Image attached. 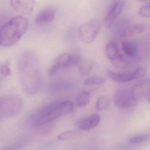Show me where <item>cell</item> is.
Listing matches in <instances>:
<instances>
[{
    "instance_id": "cell-1",
    "label": "cell",
    "mask_w": 150,
    "mask_h": 150,
    "mask_svg": "<svg viewBox=\"0 0 150 150\" xmlns=\"http://www.w3.org/2000/svg\"><path fill=\"white\" fill-rule=\"evenodd\" d=\"M18 69L25 92L31 96L37 94L41 87L42 76L36 55L30 52L22 53L18 59Z\"/></svg>"
},
{
    "instance_id": "cell-2",
    "label": "cell",
    "mask_w": 150,
    "mask_h": 150,
    "mask_svg": "<svg viewBox=\"0 0 150 150\" xmlns=\"http://www.w3.org/2000/svg\"><path fill=\"white\" fill-rule=\"evenodd\" d=\"M28 19L23 16H15L7 22L0 30V46H11L17 43L27 31Z\"/></svg>"
},
{
    "instance_id": "cell-3",
    "label": "cell",
    "mask_w": 150,
    "mask_h": 150,
    "mask_svg": "<svg viewBox=\"0 0 150 150\" xmlns=\"http://www.w3.org/2000/svg\"><path fill=\"white\" fill-rule=\"evenodd\" d=\"M73 108V104L70 101H53L39 110L34 117L33 125L38 127L48 124L59 117L71 112Z\"/></svg>"
},
{
    "instance_id": "cell-4",
    "label": "cell",
    "mask_w": 150,
    "mask_h": 150,
    "mask_svg": "<svg viewBox=\"0 0 150 150\" xmlns=\"http://www.w3.org/2000/svg\"><path fill=\"white\" fill-rule=\"evenodd\" d=\"M100 28V23L97 19H92L82 25L78 28L77 34L85 43L93 42L97 36Z\"/></svg>"
},
{
    "instance_id": "cell-5",
    "label": "cell",
    "mask_w": 150,
    "mask_h": 150,
    "mask_svg": "<svg viewBox=\"0 0 150 150\" xmlns=\"http://www.w3.org/2000/svg\"><path fill=\"white\" fill-rule=\"evenodd\" d=\"M22 99L18 95L11 94L0 98V113L2 114H14L22 106Z\"/></svg>"
},
{
    "instance_id": "cell-6",
    "label": "cell",
    "mask_w": 150,
    "mask_h": 150,
    "mask_svg": "<svg viewBox=\"0 0 150 150\" xmlns=\"http://www.w3.org/2000/svg\"><path fill=\"white\" fill-rule=\"evenodd\" d=\"M106 73L113 81L117 83H125L142 77L146 74V71L144 68L139 67L134 71L127 73L116 72L107 69Z\"/></svg>"
},
{
    "instance_id": "cell-7",
    "label": "cell",
    "mask_w": 150,
    "mask_h": 150,
    "mask_svg": "<svg viewBox=\"0 0 150 150\" xmlns=\"http://www.w3.org/2000/svg\"><path fill=\"white\" fill-rule=\"evenodd\" d=\"M113 100L117 106L122 108L132 107L137 102L133 95L132 89L127 88L117 89L114 94Z\"/></svg>"
},
{
    "instance_id": "cell-8",
    "label": "cell",
    "mask_w": 150,
    "mask_h": 150,
    "mask_svg": "<svg viewBox=\"0 0 150 150\" xmlns=\"http://www.w3.org/2000/svg\"><path fill=\"white\" fill-rule=\"evenodd\" d=\"M131 89L133 95L136 101L143 100L149 101V79H144L138 81Z\"/></svg>"
},
{
    "instance_id": "cell-9",
    "label": "cell",
    "mask_w": 150,
    "mask_h": 150,
    "mask_svg": "<svg viewBox=\"0 0 150 150\" xmlns=\"http://www.w3.org/2000/svg\"><path fill=\"white\" fill-rule=\"evenodd\" d=\"M124 5V0H115L113 2L104 19V23L106 27L110 28L113 25L122 11Z\"/></svg>"
},
{
    "instance_id": "cell-10",
    "label": "cell",
    "mask_w": 150,
    "mask_h": 150,
    "mask_svg": "<svg viewBox=\"0 0 150 150\" xmlns=\"http://www.w3.org/2000/svg\"><path fill=\"white\" fill-rule=\"evenodd\" d=\"M71 54L64 53L58 55L53 62V64L48 70V74L53 76L61 69L71 67Z\"/></svg>"
},
{
    "instance_id": "cell-11",
    "label": "cell",
    "mask_w": 150,
    "mask_h": 150,
    "mask_svg": "<svg viewBox=\"0 0 150 150\" xmlns=\"http://www.w3.org/2000/svg\"><path fill=\"white\" fill-rule=\"evenodd\" d=\"M100 121V116L98 114H93L78 119L76 122V126L79 129L89 131L97 127Z\"/></svg>"
},
{
    "instance_id": "cell-12",
    "label": "cell",
    "mask_w": 150,
    "mask_h": 150,
    "mask_svg": "<svg viewBox=\"0 0 150 150\" xmlns=\"http://www.w3.org/2000/svg\"><path fill=\"white\" fill-rule=\"evenodd\" d=\"M10 3L16 11L26 15L33 12L35 5V0H10Z\"/></svg>"
},
{
    "instance_id": "cell-13",
    "label": "cell",
    "mask_w": 150,
    "mask_h": 150,
    "mask_svg": "<svg viewBox=\"0 0 150 150\" xmlns=\"http://www.w3.org/2000/svg\"><path fill=\"white\" fill-rule=\"evenodd\" d=\"M55 16V10L52 8L43 9L35 17V23L38 25H45L52 23Z\"/></svg>"
},
{
    "instance_id": "cell-14",
    "label": "cell",
    "mask_w": 150,
    "mask_h": 150,
    "mask_svg": "<svg viewBox=\"0 0 150 150\" xmlns=\"http://www.w3.org/2000/svg\"><path fill=\"white\" fill-rule=\"evenodd\" d=\"M122 48L124 53L130 57H134L138 53V43L134 41H123L121 44Z\"/></svg>"
},
{
    "instance_id": "cell-15",
    "label": "cell",
    "mask_w": 150,
    "mask_h": 150,
    "mask_svg": "<svg viewBox=\"0 0 150 150\" xmlns=\"http://www.w3.org/2000/svg\"><path fill=\"white\" fill-rule=\"evenodd\" d=\"M105 53L111 62L117 58L121 54L118 45L112 41H110L107 44L105 47Z\"/></svg>"
},
{
    "instance_id": "cell-16",
    "label": "cell",
    "mask_w": 150,
    "mask_h": 150,
    "mask_svg": "<svg viewBox=\"0 0 150 150\" xmlns=\"http://www.w3.org/2000/svg\"><path fill=\"white\" fill-rule=\"evenodd\" d=\"M91 99V94L86 90H81L77 93L76 97V104L80 107L87 105Z\"/></svg>"
},
{
    "instance_id": "cell-17",
    "label": "cell",
    "mask_w": 150,
    "mask_h": 150,
    "mask_svg": "<svg viewBox=\"0 0 150 150\" xmlns=\"http://www.w3.org/2000/svg\"><path fill=\"white\" fill-rule=\"evenodd\" d=\"M93 66V63L91 61L88 59H82L77 64L78 71L82 76H88L92 71Z\"/></svg>"
},
{
    "instance_id": "cell-18",
    "label": "cell",
    "mask_w": 150,
    "mask_h": 150,
    "mask_svg": "<svg viewBox=\"0 0 150 150\" xmlns=\"http://www.w3.org/2000/svg\"><path fill=\"white\" fill-rule=\"evenodd\" d=\"M111 103V98L108 95H101L96 101L95 108L97 111H101L107 108Z\"/></svg>"
},
{
    "instance_id": "cell-19",
    "label": "cell",
    "mask_w": 150,
    "mask_h": 150,
    "mask_svg": "<svg viewBox=\"0 0 150 150\" xmlns=\"http://www.w3.org/2000/svg\"><path fill=\"white\" fill-rule=\"evenodd\" d=\"M82 135L81 132L77 130H68L58 135L57 139L60 141H68L79 138Z\"/></svg>"
},
{
    "instance_id": "cell-20",
    "label": "cell",
    "mask_w": 150,
    "mask_h": 150,
    "mask_svg": "<svg viewBox=\"0 0 150 150\" xmlns=\"http://www.w3.org/2000/svg\"><path fill=\"white\" fill-rule=\"evenodd\" d=\"M146 29L145 25L142 24H137L131 25L126 30L125 36L130 37L134 35L141 34L144 32Z\"/></svg>"
},
{
    "instance_id": "cell-21",
    "label": "cell",
    "mask_w": 150,
    "mask_h": 150,
    "mask_svg": "<svg viewBox=\"0 0 150 150\" xmlns=\"http://www.w3.org/2000/svg\"><path fill=\"white\" fill-rule=\"evenodd\" d=\"M111 62L114 67L118 68H126L129 65V62L128 60L122 54Z\"/></svg>"
},
{
    "instance_id": "cell-22",
    "label": "cell",
    "mask_w": 150,
    "mask_h": 150,
    "mask_svg": "<svg viewBox=\"0 0 150 150\" xmlns=\"http://www.w3.org/2000/svg\"><path fill=\"white\" fill-rule=\"evenodd\" d=\"M105 83V79L99 76H93L90 77L85 79L83 84L85 85H99Z\"/></svg>"
},
{
    "instance_id": "cell-23",
    "label": "cell",
    "mask_w": 150,
    "mask_h": 150,
    "mask_svg": "<svg viewBox=\"0 0 150 150\" xmlns=\"http://www.w3.org/2000/svg\"><path fill=\"white\" fill-rule=\"evenodd\" d=\"M150 135L149 134H142L134 136L129 138V142L133 144H138L146 142L149 139Z\"/></svg>"
},
{
    "instance_id": "cell-24",
    "label": "cell",
    "mask_w": 150,
    "mask_h": 150,
    "mask_svg": "<svg viewBox=\"0 0 150 150\" xmlns=\"http://www.w3.org/2000/svg\"><path fill=\"white\" fill-rule=\"evenodd\" d=\"M1 74L5 76H10L11 75V69L10 67V63L9 61L4 62L1 67Z\"/></svg>"
},
{
    "instance_id": "cell-25",
    "label": "cell",
    "mask_w": 150,
    "mask_h": 150,
    "mask_svg": "<svg viewBox=\"0 0 150 150\" xmlns=\"http://www.w3.org/2000/svg\"><path fill=\"white\" fill-rule=\"evenodd\" d=\"M150 4L148 3L140 8L138 11L139 15L142 17L150 18Z\"/></svg>"
},
{
    "instance_id": "cell-26",
    "label": "cell",
    "mask_w": 150,
    "mask_h": 150,
    "mask_svg": "<svg viewBox=\"0 0 150 150\" xmlns=\"http://www.w3.org/2000/svg\"><path fill=\"white\" fill-rule=\"evenodd\" d=\"M138 1L142 2H146V1H147V0H138Z\"/></svg>"
}]
</instances>
